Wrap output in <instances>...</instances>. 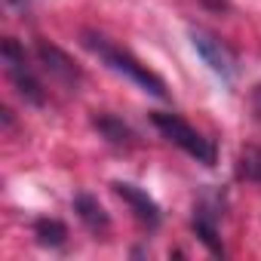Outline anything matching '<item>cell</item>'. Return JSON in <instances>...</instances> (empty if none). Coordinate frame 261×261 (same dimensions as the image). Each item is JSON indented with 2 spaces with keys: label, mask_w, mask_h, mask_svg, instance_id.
<instances>
[{
  "label": "cell",
  "mask_w": 261,
  "mask_h": 261,
  "mask_svg": "<svg viewBox=\"0 0 261 261\" xmlns=\"http://www.w3.org/2000/svg\"><path fill=\"white\" fill-rule=\"evenodd\" d=\"M237 175L246 178V181L261 185V148L258 145H249V148L240 151V157H237Z\"/></svg>",
  "instance_id": "cell-11"
},
{
  "label": "cell",
  "mask_w": 261,
  "mask_h": 261,
  "mask_svg": "<svg viewBox=\"0 0 261 261\" xmlns=\"http://www.w3.org/2000/svg\"><path fill=\"white\" fill-rule=\"evenodd\" d=\"M95 123V129H98V133L111 142V145H117V148H129V145H133V129H129L126 123H120L117 117H111V114H101V117H95L92 120Z\"/></svg>",
  "instance_id": "cell-9"
},
{
  "label": "cell",
  "mask_w": 261,
  "mask_h": 261,
  "mask_svg": "<svg viewBox=\"0 0 261 261\" xmlns=\"http://www.w3.org/2000/svg\"><path fill=\"white\" fill-rule=\"evenodd\" d=\"M74 212L80 215V221H83L92 233H105V230L111 227V218H108L105 206H101L95 197H89V194H77V197H74Z\"/></svg>",
  "instance_id": "cell-8"
},
{
  "label": "cell",
  "mask_w": 261,
  "mask_h": 261,
  "mask_svg": "<svg viewBox=\"0 0 261 261\" xmlns=\"http://www.w3.org/2000/svg\"><path fill=\"white\" fill-rule=\"evenodd\" d=\"M151 123L157 126V133H160L166 142H172L175 148H181L188 157H194V160L203 163V166H215V160H218L215 145H212L203 133H197L188 120H181L178 114L154 111V114H151Z\"/></svg>",
  "instance_id": "cell-2"
},
{
  "label": "cell",
  "mask_w": 261,
  "mask_h": 261,
  "mask_svg": "<svg viewBox=\"0 0 261 261\" xmlns=\"http://www.w3.org/2000/svg\"><path fill=\"white\" fill-rule=\"evenodd\" d=\"M80 43L108 68V71H114V74H120V77H126L133 86H139L142 92H148V95H157V98H166L169 95V89H166V83H163V77L160 74H154L148 65H142L133 53H126L123 46H117L114 40H108L105 34H98V31H92V28H86L83 34H80Z\"/></svg>",
  "instance_id": "cell-1"
},
{
  "label": "cell",
  "mask_w": 261,
  "mask_h": 261,
  "mask_svg": "<svg viewBox=\"0 0 261 261\" xmlns=\"http://www.w3.org/2000/svg\"><path fill=\"white\" fill-rule=\"evenodd\" d=\"M249 101H252V114H255V120L261 123V83H255V86H252Z\"/></svg>",
  "instance_id": "cell-12"
},
{
  "label": "cell",
  "mask_w": 261,
  "mask_h": 261,
  "mask_svg": "<svg viewBox=\"0 0 261 261\" xmlns=\"http://www.w3.org/2000/svg\"><path fill=\"white\" fill-rule=\"evenodd\" d=\"M37 59H40L43 71H46L56 83H62V86H68V89H77V86H80V80H83L80 68H77V65L71 62V56L62 53L56 43L37 40Z\"/></svg>",
  "instance_id": "cell-5"
},
{
  "label": "cell",
  "mask_w": 261,
  "mask_h": 261,
  "mask_svg": "<svg viewBox=\"0 0 261 261\" xmlns=\"http://www.w3.org/2000/svg\"><path fill=\"white\" fill-rule=\"evenodd\" d=\"M194 233L200 237V243L212 252V255H224V246L218 240V212L209 206V200H200L194 209Z\"/></svg>",
  "instance_id": "cell-7"
},
{
  "label": "cell",
  "mask_w": 261,
  "mask_h": 261,
  "mask_svg": "<svg viewBox=\"0 0 261 261\" xmlns=\"http://www.w3.org/2000/svg\"><path fill=\"white\" fill-rule=\"evenodd\" d=\"M10 4H13V7H25V4H28V0H10Z\"/></svg>",
  "instance_id": "cell-13"
},
{
  "label": "cell",
  "mask_w": 261,
  "mask_h": 261,
  "mask_svg": "<svg viewBox=\"0 0 261 261\" xmlns=\"http://www.w3.org/2000/svg\"><path fill=\"white\" fill-rule=\"evenodd\" d=\"M114 194H117L129 209H133V215H136L148 230H157V227H160L163 212H160L157 200H154L148 191H142V188L133 185V181H114Z\"/></svg>",
  "instance_id": "cell-6"
},
{
  "label": "cell",
  "mask_w": 261,
  "mask_h": 261,
  "mask_svg": "<svg viewBox=\"0 0 261 261\" xmlns=\"http://www.w3.org/2000/svg\"><path fill=\"white\" fill-rule=\"evenodd\" d=\"M34 237H37L40 246L59 249V246H65V240H68V227H65L59 218H40V221H34Z\"/></svg>",
  "instance_id": "cell-10"
},
{
  "label": "cell",
  "mask_w": 261,
  "mask_h": 261,
  "mask_svg": "<svg viewBox=\"0 0 261 261\" xmlns=\"http://www.w3.org/2000/svg\"><path fill=\"white\" fill-rule=\"evenodd\" d=\"M0 59H4L7 77H10V83L16 86V92H19L28 105L40 108V105L46 101V95H43V86H40V80H37V74H34L28 56H25V46H22L16 37H7L4 43H0Z\"/></svg>",
  "instance_id": "cell-3"
},
{
  "label": "cell",
  "mask_w": 261,
  "mask_h": 261,
  "mask_svg": "<svg viewBox=\"0 0 261 261\" xmlns=\"http://www.w3.org/2000/svg\"><path fill=\"white\" fill-rule=\"evenodd\" d=\"M188 37H191L194 53L203 59V65L221 83H233V77H237V56H233V49L221 37H215L212 31H206V28H191Z\"/></svg>",
  "instance_id": "cell-4"
}]
</instances>
